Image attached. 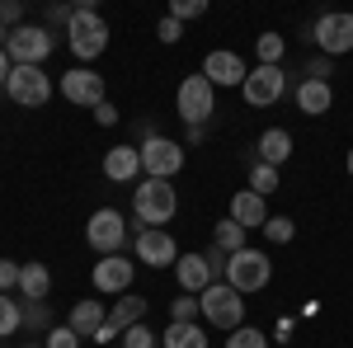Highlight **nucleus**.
I'll return each mask as SVG.
<instances>
[{
    "label": "nucleus",
    "instance_id": "obj_36",
    "mask_svg": "<svg viewBox=\"0 0 353 348\" xmlns=\"http://www.w3.org/2000/svg\"><path fill=\"white\" fill-rule=\"evenodd\" d=\"M19 268L24 264H14V259H0V292H19Z\"/></svg>",
    "mask_w": 353,
    "mask_h": 348
},
{
    "label": "nucleus",
    "instance_id": "obj_35",
    "mask_svg": "<svg viewBox=\"0 0 353 348\" xmlns=\"http://www.w3.org/2000/svg\"><path fill=\"white\" fill-rule=\"evenodd\" d=\"M24 325L48 334V301H24Z\"/></svg>",
    "mask_w": 353,
    "mask_h": 348
},
{
    "label": "nucleus",
    "instance_id": "obj_12",
    "mask_svg": "<svg viewBox=\"0 0 353 348\" xmlns=\"http://www.w3.org/2000/svg\"><path fill=\"white\" fill-rule=\"evenodd\" d=\"M245 104L250 108H273L283 94H288V76H283V66H254L241 85Z\"/></svg>",
    "mask_w": 353,
    "mask_h": 348
},
{
    "label": "nucleus",
    "instance_id": "obj_6",
    "mask_svg": "<svg viewBox=\"0 0 353 348\" xmlns=\"http://www.w3.org/2000/svg\"><path fill=\"white\" fill-rule=\"evenodd\" d=\"M5 57H10L14 66H43V61L52 57V28H48V24H19V28H10Z\"/></svg>",
    "mask_w": 353,
    "mask_h": 348
},
{
    "label": "nucleus",
    "instance_id": "obj_11",
    "mask_svg": "<svg viewBox=\"0 0 353 348\" xmlns=\"http://www.w3.org/2000/svg\"><path fill=\"white\" fill-rule=\"evenodd\" d=\"M132 278H137V259H128V254H104L94 264V273H90V283H94L99 296H128L132 292Z\"/></svg>",
    "mask_w": 353,
    "mask_h": 348
},
{
    "label": "nucleus",
    "instance_id": "obj_8",
    "mask_svg": "<svg viewBox=\"0 0 353 348\" xmlns=\"http://www.w3.org/2000/svg\"><path fill=\"white\" fill-rule=\"evenodd\" d=\"M5 94L19 108H43L52 99V76H48L43 66H14L10 81H5Z\"/></svg>",
    "mask_w": 353,
    "mask_h": 348
},
{
    "label": "nucleus",
    "instance_id": "obj_14",
    "mask_svg": "<svg viewBox=\"0 0 353 348\" xmlns=\"http://www.w3.org/2000/svg\"><path fill=\"white\" fill-rule=\"evenodd\" d=\"M132 259L146 268H174L179 264V245L170 231H137L132 240Z\"/></svg>",
    "mask_w": 353,
    "mask_h": 348
},
{
    "label": "nucleus",
    "instance_id": "obj_32",
    "mask_svg": "<svg viewBox=\"0 0 353 348\" xmlns=\"http://www.w3.org/2000/svg\"><path fill=\"white\" fill-rule=\"evenodd\" d=\"M43 348H81V334H76L71 325H52V329L43 334Z\"/></svg>",
    "mask_w": 353,
    "mask_h": 348
},
{
    "label": "nucleus",
    "instance_id": "obj_21",
    "mask_svg": "<svg viewBox=\"0 0 353 348\" xmlns=\"http://www.w3.org/2000/svg\"><path fill=\"white\" fill-rule=\"evenodd\" d=\"M297 108L306 113V118L330 113V108H334V90H330V81H301L297 85Z\"/></svg>",
    "mask_w": 353,
    "mask_h": 348
},
{
    "label": "nucleus",
    "instance_id": "obj_25",
    "mask_svg": "<svg viewBox=\"0 0 353 348\" xmlns=\"http://www.w3.org/2000/svg\"><path fill=\"white\" fill-rule=\"evenodd\" d=\"M245 236H250V231H245V226H236L231 216H221L217 226H212V245H217L221 254H241V249H245Z\"/></svg>",
    "mask_w": 353,
    "mask_h": 348
},
{
    "label": "nucleus",
    "instance_id": "obj_28",
    "mask_svg": "<svg viewBox=\"0 0 353 348\" xmlns=\"http://www.w3.org/2000/svg\"><path fill=\"white\" fill-rule=\"evenodd\" d=\"M273 188H278V170L264 161H254L250 165V193H259V198H269Z\"/></svg>",
    "mask_w": 353,
    "mask_h": 348
},
{
    "label": "nucleus",
    "instance_id": "obj_5",
    "mask_svg": "<svg viewBox=\"0 0 353 348\" xmlns=\"http://www.w3.org/2000/svg\"><path fill=\"white\" fill-rule=\"evenodd\" d=\"M198 301H203V320L212 325V329H226V334H231V329L245 325V301L231 283H212Z\"/></svg>",
    "mask_w": 353,
    "mask_h": 348
},
{
    "label": "nucleus",
    "instance_id": "obj_29",
    "mask_svg": "<svg viewBox=\"0 0 353 348\" xmlns=\"http://www.w3.org/2000/svg\"><path fill=\"white\" fill-rule=\"evenodd\" d=\"M292 236H297V221H292V216H269V221H264V240L269 245H288Z\"/></svg>",
    "mask_w": 353,
    "mask_h": 348
},
{
    "label": "nucleus",
    "instance_id": "obj_44",
    "mask_svg": "<svg viewBox=\"0 0 353 348\" xmlns=\"http://www.w3.org/2000/svg\"><path fill=\"white\" fill-rule=\"evenodd\" d=\"M28 348H43V344H28Z\"/></svg>",
    "mask_w": 353,
    "mask_h": 348
},
{
    "label": "nucleus",
    "instance_id": "obj_3",
    "mask_svg": "<svg viewBox=\"0 0 353 348\" xmlns=\"http://www.w3.org/2000/svg\"><path fill=\"white\" fill-rule=\"evenodd\" d=\"M269 278H273V264H269V254H264V249H250V245H245L241 254H231V259H226V283H231L241 296L264 292V287H269Z\"/></svg>",
    "mask_w": 353,
    "mask_h": 348
},
{
    "label": "nucleus",
    "instance_id": "obj_26",
    "mask_svg": "<svg viewBox=\"0 0 353 348\" xmlns=\"http://www.w3.org/2000/svg\"><path fill=\"white\" fill-rule=\"evenodd\" d=\"M14 329H24V301H14L10 292H0V339H10Z\"/></svg>",
    "mask_w": 353,
    "mask_h": 348
},
{
    "label": "nucleus",
    "instance_id": "obj_16",
    "mask_svg": "<svg viewBox=\"0 0 353 348\" xmlns=\"http://www.w3.org/2000/svg\"><path fill=\"white\" fill-rule=\"evenodd\" d=\"M137 174H141V146H109L104 151V179L137 184Z\"/></svg>",
    "mask_w": 353,
    "mask_h": 348
},
{
    "label": "nucleus",
    "instance_id": "obj_17",
    "mask_svg": "<svg viewBox=\"0 0 353 348\" xmlns=\"http://www.w3.org/2000/svg\"><path fill=\"white\" fill-rule=\"evenodd\" d=\"M231 221L236 226H245V231H264V221H269V203L259 198V193H250V188H241L236 198H231Z\"/></svg>",
    "mask_w": 353,
    "mask_h": 348
},
{
    "label": "nucleus",
    "instance_id": "obj_43",
    "mask_svg": "<svg viewBox=\"0 0 353 348\" xmlns=\"http://www.w3.org/2000/svg\"><path fill=\"white\" fill-rule=\"evenodd\" d=\"M344 165H349V174H353V146H349V161H344Z\"/></svg>",
    "mask_w": 353,
    "mask_h": 348
},
{
    "label": "nucleus",
    "instance_id": "obj_41",
    "mask_svg": "<svg viewBox=\"0 0 353 348\" xmlns=\"http://www.w3.org/2000/svg\"><path fill=\"white\" fill-rule=\"evenodd\" d=\"M10 71H14V61H10L5 48H0V90H5V81H10Z\"/></svg>",
    "mask_w": 353,
    "mask_h": 348
},
{
    "label": "nucleus",
    "instance_id": "obj_23",
    "mask_svg": "<svg viewBox=\"0 0 353 348\" xmlns=\"http://www.w3.org/2000/svg\"><path fill=\"white\" fill-rule=\"evenodd\" d=\"M48 292H52L48 264H24L19 268V296H24V301H48Z\"/></svg>",
    "mask_w": 353,
    "mask_h": 348
},
{
    "label": "nucleus",
    "instance_id": "obj_37",
    "mask_svg": "<svg viewBox=\"0 0 353 348\" xmlns=\"http://www.w3.org/2000/svg\"><path fill=\"white\" fill-rule=\"evenodd\" d=\"M19 19H24V5H19V0H0V24L19 28Z\"/></svg>",
    "mask_w": 353,
    "mask_h": 348
},
{
    "label": "nucleus",
    "instance_id": "obj_38",
    "mask_svg": "<svg viewBox=\"0 0 353 348\" xmlns=\"http://www.w3.org/2000/svg\"><path fill=\"white\" fill-rule=\"evenodd\" d=\"M156 33H161V43H179V38H184V24H179V19H170V14H165L161 24H156Z\"/></svg>",
    "mask_w": 353,
    "mask_h": 348
},
{
    "label": "nucleus",
    "instance_id": "obj_24",
    "mask_svg": "<svg viewBox=\"0 0 353 348\" xmlns=\"http://www.w3.org/2000/svg\"><path fill=\"white\" fill-rule=\"evenodd\" d=\"M161 344L165 348H208V334H203V325H198V320H189V325L170 320V325H165V334H161Z\"/></svg>",
    "mask_w": 353,
    "mask_h": 348
},
{
    "label": "nucleus",
    "instance_id": "obj_7",
    "mask_svg": "<svg viewBox=\"0 0 353 348\" xmlns=\"http://www.w3.org/2000/svg\"><path fill=\"white\" fill-rule=\"evenodd\" d=\"M85 245H90L94 254H118V249L128 245V216L118 212V207L90 212V221H85Z\"/></svg>",
    "mask_w": 353,
    "mask_h": 348
},
{
    "label": "nucleus",
    "instance_id": "obj_20",
    "mask_svg": "<svg viewBox=\"0 0 353 348\" xmlns=\"http://www.w3.org/2000/svg\"><path fill=\"white\" fill-rule=\"evenodd\" d=\"M254 151H259V161H264V165L283 170V165L292 161V132H283V127H264Z\"/></svg>",
    "mask_w": 353,
    "mask_h": 348
},
{
    "label": "nucleus",
    "instance_id": "obj_15",
    "mask_svg": "<svg viewBox=\"0 0 353 348\" xmlns=\"http://www.w3.org/2000/svg\"><path fill=\"white\" fill-rule=\"evenodd\" d=\"M203 76L212 81V90H221V85H236V90H241L245 76H250V66L241 61V52H231V48H217V52L203 57Z\"/></svg>",
    "mask_w": 353,
    "mask_h": 348
},
{
    "label": "nucleus",
    "instance_id": "obj_39",
    "mask_svg": "<svg viewBox=\"0 0 353 348\" xmlns=\"http://www.w3.org/2000/svg\"><path fill=\"white\" fill-rule=\"evenodd\" d=\"M118 118H123V113H118V108H113L109 99H104V104L94 108V123H99V127H113V123H118Z\"/></svg>",
    "mask_w": 353,
    "mask_h": 348
},
{
    "label": "nucleus",
    "instance_id": "obj_34",
    "mask_svg": "<svg viewBox=\"0 0 353 348\" xmlns=\"http://www.w3.org/2000/svg\"><path fill=\"white\" fill-rule=\"evenodd\" d=\"M198 14H208V0H174L170 5V19H179V24L184 19H198Z\"/></svg>",
    "mask_w": 353,
    "mask_h": 348
},
{
    "label": "nucleus",
    "instance_id": "obj_22",
    "mask_svg": "<svg viewBox=\"0 0 353 348\" xmlns=\"http://www.w3.org/2000/svg\"><path fill=\"white\" fill-rule=\"evenodd\" d=\"M146 311H151V301H146V296H137V292H128V296H118V301H113L109 325L123 334V329H132V325L146 320Z\"/></svg>",
    "mask_w": 353,
    "mask_h": 348
},
{
    "label": "nucleus",
    "instance_id": "obj_9",
    "mask_svg": "<svg viewBox=\"0 0 353 348\" xmlns=\"http://www.w3.org/2000/svg\"><path fill=\"white\" fill-rule=\"evenodd\" d=\"M61 99L94 113V108L109 99V85H104V76H99V71H90V66H71V71L61 76Z\"/></svg>",
    "mask_w": 353,
    "mask_h": 348
},
{
    "label": "nucleus",
    "instance_id": "obj_40",
    "mask_svg": "<svg viewBox=\"0 0 353 348\" xmlns=\"http://www.w3.org/2000/svg\"><path fill=\"white\" fill-rule=\"evenodd\" d=\"M71 14H76V10H66V5H52V10H48V24H71Z\"/></svg>",
    "mask_w": 353,
    "mask_h": 348
},
{
    "label": "nucleus",
    "instance_id": "obj_1",
    "mask_svg": "<svg viewBox=\"0 0 353 348\" xmlns=\"http://www.w3.org/2000/svg\"><path fill=\"white\" fill-rule=\"evenodd\" d=\"M179 212V193L165 184V179H141L132 188V216L141 231H165Z\"/></svg>",
    "mask_w": 353,
    "mask_h": 348
},
{
    "label": "nucleus",
    "instance_id": "obj_10",
    "mask_svg": "<svg viewBox=\"0 0 353 348\" xmlns=\"http://www.w3.org/2000/svg\"><path fill=\"white\" fill-rule=\"evenodd\" d=\"M184 170V146L179 141H170V136H151V141H141V174L146 179H174Z\"/></svg>",
    "mask_w": 353,
    "mask_h": 348
},
{
    "label": "nucleus",
    "instance_id": "obj_2",
    "mask_svg": "<svg viewBox=\"0 0 353 348\" xmlns=\"http://www.w3.org/2000/svg\"><path fill=\"white\" fill-rule=\"evenodd\" d=\"M66 48L81 57V61H94V57H104L109 48V24H104V14H94V10H76L71 14V24H66Z\"/></svg>",
    "mask_w": 353,
    "mask_h": 348
},
{
    "label": "nucleus",
    "instance_id": "obj_4",
    "mask_svg": "<svg viewBox=\"0 0 353 348\" xmlns=\"http://www.w3.org/2000/svg\"><path fill=\"white\" fill-rule=\"evenodd\" d=\"M174 108H179V118L189 123V127H203L212 113H217V90L212 81L198 71V76H184L179 81V94H174Z\"/></svg>",
    "mask_w": 353,
    "mask_h": 348
},
{
    "label": "nucleus",
    "instance_id": "obj_31",
    "mask_svg": "<svg viewBox=\"0 0 353 348\" xmlns=\"http://www.w3.org/2000/svg\"><path fill=\"white\" fill-rule=\"evenodd\" d=\"M198 316H203V301H198V296H174V301H170V320H179V325H189V320H198Z\"/></svg>",
    "mask_w": 353,
    "mask_h": 348
},
{
    "label": "nucleus",
    "instance_id": "obj_27",
    "mask_svg": "<svg viewBox=\"0 0 353 348\" xmlns=\"http://www.w3.org/2000/svg\"><path fill=\"white\" fill-rule=\"evenodd\" d=\"M283 52H288V43H283L278 33H259V38H254V57H259V66H283Z\"/></svg>",
    "mask_w": 353,
    "mask_h": 348
},
{
    "label": "nucleus",
    "instance_id": "obj_33",
    "mask_svg": "<svg viewBox=\"0 0 353 348\" xmlns=\"http://www.w3.org/2000/svg\"><path fill=\"white\" fill-rule=\"evenodd\" d=\"M156 344H161V334H151L146 320L132 325V329H123V348H156Z\"/></svg>",
    "mask_w": 353,
    "mask_h": 348
},
{
    "label": "nucleus",
    "instance_id": "obj_13",
    "mask_svg": "<svg viewBox=\"0 0 353 348\" xmlns=\"http://www.w3.org/2000/svg\"><path fill=\"white\" fill-rule=\"evenodd\" d=\"M316 48L325 57H344L353 52V14L349 10H330L316 19Z\"/></svg>",
    "mask_w": 353,
    "mask_h": 348
},
{
    "label": "nucleus",
    "instance_id": "obj_18",
    "mask_svg": "<svg viewBox=\"0 0 353 348\" xmlns=\"http://www.w3.org/2000/svg\"><path fill=\"white\" fill-rule=\"evenodd\" d=\"M174 278H179V287H184L189 296H203L208 287H212V264H208L203 254H179Z\"/></svg>",
    "mask_w": 353,
    "mask_h": 348
},
{
    "label": "nucleus",
    "instance_id": "obj_19",
    "mask_svg": "<svg viewBox=\"0 0 353 348\" xmlns=\"http://www.w3.org/2000/svg\"><path fill=\"white\" fill-rule=\"evenodd\" d=\"M104 320H109L104 301H90V296H85V301H76V306H71V316H66V325H71L81 339H94V334L104 329Z\"/></svg>",
    "mask_w": 353,
    "mask_h": 348
},
{
    "label": "nucleus",
    "instance_id": "obj_30",
    "mask_svg": "<svg viewBox=\"0 0 353 348\" xmlns=\"http://www.w3.org/2000/svg\"><path fill=\"white\" fill-rule=\"evenodd\" d=\"M226 348H269V334H264V329H254V325H241V329H231Z\"/></svg>",
    "mask_w": 353,
    "mask_h": 348
},
{
    "label": "nucleus",
    "instance_id": "obj_42",
    "mask_svg": "<svg viewBox=\"0 0 353 348\" xmlns=\"http://www.w3.org/2000/svg\"><path fill=\"white\" fill-rule=\"evenodd\" d=\"M5 43H10V28H5V24H0V48H5Z\"/></svg>",
    "mask_w": 353,
    "mask_h": 348
}]
</instances>
